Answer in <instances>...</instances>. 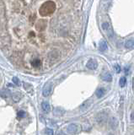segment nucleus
<instances>
[{
	"label": "nucleus",
	"mask_w": 134,
	"mask_h": 135,
	"mask_svg": "<svg viewBox=\"0 0 134 135\" xmlns=\"http://www.w3.org/2000/svg\"><path fill=\"white\" fill-rule=\"evenodd\" d=\"M58 135H64L63 134H62V132H59L58 133Z\"/></svg>",
	"instance_id": "24"
},
{
	"label": "nucleus",
	"mask_w": 134,
	"mask_h": 135,
	"mask_svg": "<svg viewBox=\"0 0 134 135\" xmlns=\"http://www.w3.org/2000/svg\"><path fill=\"white\" fill-rule=\"evenodd\" d=\"M125 47H126V48H127V49L133 48V47H134V41H133V40H132V39L127 40V41H126V43H125Z\"/></svg>",
	"instance_id": "13"
},
{
	"label": "nucleus",
	"mask_w": 134,
	"mask_h": 135,
	"mask_svg": "<svg viewBox=\"0 0 134 135\" xmlns=\"http://www.w3.org/2000/svg\"><path fill=\"white\" fill-rule=\"evenodd\" d=\"M110 135H112V134H110Z\"/></svg>",
	"instance_id": "26"
},
{
	"label": "nucleus",
	"mask_w": 134,
	"mask_h": 135,
	"mask_svg": "<svg viewBox=\"0 0 134 135\" xmlns=\"http://www.w3.org/2000/svg\"><path fill=\"white\" fill-rule=\"evenodd\" d=\"M78 131V126L74 123H71L66 128V132L68 134H75Z\"/></svg>",
	"instance_id": "3"
},
{
	"label": "nucleus",
	"mask_w": 134,
	"mask_h": 135,
	"mask_svg": "<svg viewBox=\"0 0 134 135\" xmlns=\"http://www.w3.org/2000/svg\"><path fill=\"white\" fill-rule=\"evenodd\" d=\"M90 105H91V102H90V101H89V100L86 101H84V102L83 103V104L79 107L80 111H85V110H87L89 107L90 106Z\"/></svg>",
	"instance_id": "9"
},
{
	"label": "nucleus",
	"mask_w": 134,
	"mask_h": 135,
	"mask_svg": "<svg viewBox=\"0 0 134 135\" xmlns=\"http://www.w3.org/2000/svg\"><path fill=\"white\" fill-rule=\"evenodd\" d=\"M115 68H116V72H117V73H120V71H121V67H120L119 65H118V64L116 65Z\"/></svg>",
	"instance_id": "22"
},
{
	"label": "nucleus",
	"mask_w": 134,
	"mask_h": 135,
	"mask_svg": "<svg viewBox=\"0 0 134 135\" xmlns=\"http://www.w3.org/2000/svg\"><path fill=\"white\" fill-rule=\"evenodd\" d=\"M45 132H46V134L47 135H53V134H54V132H53V130L51 129V128H46V129L45 130Z\"/></svg>",
	"instance_id": "18"
},
{
	"label": "nucleus",
	"mask_w": 134,
	"mask_h": 135,
	"mask_svg": "<svg viewBox=\"0 0 134 135\" xmlns=\"http://www.w3.org/2000/svg\"><path fill=\"white\" fill-rule=\"evenodd\" d=\"M106 119H107V114L104 112L98 113L96 116V121L98 123H103L106 121Z\"/></svg>",
	"instance_id": "4"
},
{
	"label": "nucleus",
	"mask_w": 134,
	"mask_h": 135,
	"mask_svg": "<svg viewBox=\"0 0 134 135\" xmlns=\"http://www.w3.org/2000/svg\"><path fill=\"white\" fill-rule=\"evenodd\" d=\"M32 65L34 67H39L41 65V62L40 60H38V59H35V60H34L32 62Z\"/></svg>",
	"instance_id": "17"
},
{
	"label": "nucleus",
	"mask_w": 134,
	"mask_h": 135,
	"mask_svg": "<svg viewBox=\"0 0 134 135\" xmlns=\"http://www.w3.org/2000/svg\"><path fill=\"white\" fill-rule=\"evenodd\" d=\"M119 84H120V86H121V87L125 86V84H126V78H125V77H122V78L120 79Z\"/></svg>",
	"instance_id": "16"
},
{
	"label": "nucleus",
	"mask_w": 134,
	"mask_h": 135,
	"mask_svg": "<svg viewBox=\"0 0 134 135\" xmlns=\"http://www.w3.org/2000/svg\"><path fill=\"white\" fill-rule=\"evenodd\" d=\"M86 67L88 68L90 70H95L98 67V63L95 59H89L88 61L87 64H86Z\"/></svg>",
	"instance_id": "5"
},
{
	"label": "nucleus",
	"mask_w": 134,
	"mask_h": 135,
	"mask_svg": "<svg viewBox=\"0 0 134 135\" xmlns=\"http://www.w3.org/2000/svg\"><path fill=\"white\" fill-rule=\"evenodd\" d=\"M12 80H13V82L15 83V84H19V80L18 79V78H16V77H14Z\"/></svg>",
	"instance_id": "21"
},
{
	"label": "nucleus",
	"mask_w": 134,
	"mask_h": 135,
	"mask_svg": "<svg viewBox=\"0 0 134 135\" xmlns=\"http://www.w3.org/2000/svg\"><path fill=\"white\" fill-rule=\"evenodd\" d=\"M95 94L98 98H101V97H103L105 96V90H104L103 88H99L97 90H96Z\"/></svg>",
	"instance_id": "12"
},
{
	"label": "nucleus",
	"mask_w": 134,
	"mask_h": 135,
	"mask_svg": "<svg viewBox=\"0 0 134 135\" xmlns=\"http://www.w3.org/2000/svg\"><path fill=\"white\" fill-rule=\"evenodd\" d=\"M131 120L134 122V112H132V114H131Z\"/></svg>",
	"instance_id": "23"
},
{
	"label": "nucleus",
	"mask_w": 134,
	"mask_h": 135,
	"mask_svg": "<svg viewBox=\"0 0 134 135\" xmlns=\"http://www.w3.org/2000/svg\"><path fill=\"white\" fill-rule=\"evenodd\" d=\"M25 116H26V113L24 111H20V112H18V117H19V118H25Z\"/></svg>",
	"instance_id": "19"
},
{
	"label": "nucleus",
	"mask_w": 134,
	"mask_h": 135,
	"mask_svg": "<svg viewBox=\"0 0 134 135\" xmlns=\"http://www.w3.org/2000/svg\"><path fill=\"white\" fill-rule=\"evenodd\" d=\"M19 94H20V93H15V94L14 95V96H16V97H13L14 100H15V101H19V99H20V96H19Z\"/></svg>",
	"instance_id": "20"
},
{
	"label": "nucleus",
	"mask_w": 134,
	"mask_h": 135,
	"mask_svg": "<svg viewBox=\"0 0 134 135\" xmlns=\"http://www.w3.org/2000/svg\"><path fill=\"white\" fill-rule=\"evenodd\" d=\"M102 29L105 31L106 35H107V36L109 37V38H111V39L113 38V36H114L113 30H112V27L111 26V25H110L109 23L104 22L102 24Z\"/></svg>",
	"instance_id": "2"
},
{
	"label": "nucleus",
	"mask_w": 134,
	"mask_h": 135,
	"mask_svg": "<svg viewBox=\"0 0 134 135\" xmlns=\"http://www.w3.org/2000/svg\"><path fill=\"white\" fill-rule=\"evenodd\" d=\"M107 49V43L105 41H101L100 42V50L101 51H105Z\"/></svg>",
	"instance_id": "14"
},
{
	"label": "nucleus",
	"mask_w": 134,
	"mask_h": 135,
	"mask_svg": "<svg viewBox=\"0 0 134 135\" xmlns=\"http://www.w3.org/2000/svg\"><path fill=\"white\" fill-rule=\"evenodd\" d=\"M55 9H56L55 3L52 1H48L46 3H45L44 4H42L41 8L40 9V13L43 16L50 15L55 11Z\"/></svg>",
	"instance_id": "1"
},
{
	"label": "nucleus",
	"mask_w": 134,
	"mask_h": 135,
	"mask_svg": "<svg viewBox=\"0 0 134 135\" xmlns=\"http://www.w3.org/2000/svg\"><path fill=\"white\" fill-rule=\"evenodd\" d=\"M9 96H10V92H9V90H3L1 92V96L3 97V98H8Z\"/></svg>",
	"instance_id": "15"
},
{
	"label": "nucleus",
	"mask_w": 134,
	"mask_h": 135,
	"mask_svg": "<svg viewBox=\"0 0 134 135\" xmlns=\"http://www.w3.org/2000/svg\"><path fill=\"white\" fill-rule=\"evenodd\" d=\"M41 108H42V110L44 111L45 112H49L51 110L50 104H49L47 101H44V102L41 103Z\"/></svg>",
	"instance_id": "8"
},
{
	"label": "nucleus",
	"mask_w": 134,
	"mask_h": 135,
	"mask_svg": "<svg viewBox=\"0 0 134 135\" xmlns=\"http://www.w3.org/2000/svg\"><path fill=\"white\" fill-rule=\"evenodd\" d=\"M110 126L111 128H117L118 126V121L116 118H111L110 120Z\"/></svg>",
	"instance_id": "10"
},
{
	"label": "nucleus",
	"mask_w": 134,
	"mask_h": 135,
	"mask_svg": "<svg viewBox=\"0 0 134 135\" xmlns=\"http://www.w3.org/2000/svg\"><path fill=\"white\" fill-rule=\"evenodd\" d=\"M102 79H103V80H105V81H107V82H111V81L112 80L111 74L110 73H108V72L104 73L103 75H102Z\"/></svg>",
	"instance_id": "11"
},
{
	"label": "nucleus",
	"mask_w": 134,
	"mask_h": 135,
	"mask_svg": "<svg viewBox=\"0 0 134 135\" xmlns=\"http://www.w3.org/2000/svg\"><path fill=\"white\" fill-rule=\"evenodd\" d=\"M64 113H65V111H64V109L62 108V107H57V108H55V110H54V115L57 117L63 116Z\"/></svg>",
	"instance_id": "7"
},
{
	"label": "nucleus",
	"mask_w": 134,
	"mask_h": 135,
	"mask_svg": "<svg viewBox=\"0 0 134 135\" xmlns=\"http://www.w3.org/2000/svg\"><path fill=\"white\" fill-rule=\"evenodd\" d=\"M133 90H134V78H133Z\"/></svg>",
	"instance_id": "25"
},
{
	"label": "nucleus",
	"mask_w": 134,
	"mask_h": 135,
	"mask_svg": "<svg viewBox=\"0 0 134 135\" xmlns=\"http://www.w3.org/2000/svg\"><path fill=\"white\" fill-rule=\"evenodd\" d=\"M51 92H52V86H51V84H46V86L43 88L42 95H43V96L47 97L50 96Z\"/></svg>",
	"instance_id": "6"
}]
</instances>
